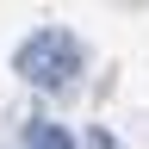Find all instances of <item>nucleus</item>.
I'll return each instance as SVG.
<instances>
[{
  "instance_id": "obj_3",
  "label": "nucleus",
  "mask_w": 149,
  "mask_h": 149,
  "mask_svg": "<svg viewBox=\"0 0 149 149\" xmlns=\"http://www.w3.org/2000/svg\"><path fill=\"white\" fill-rule=\"evenodd\" d=\"M87 149H124V143H118V137H112V130H106V124H93V130H87Z\"/></svg>"
},
{
  "instance_id": "obj_2",
  "label": "nucleus",
  "mask_w": 149,
  "mask_h": 149,
  "mask_svg": "<svg viewBox=\"0 0 149 149\" xmlns=\"http://www.w3.org/2000/svg\"><path fill=\"white\" fill-rule=\"evenodd\" d=\"M25 149H74V137L62 124H50V118H31L25 124Z\"/></svg>"
},
{
  "instance_id": "obj_1",
  "label": "nucleus",
  "mask_w": 149,
  "mask_h": 149,
  "mask_svg": "<svg viewBox=\"0 0 149 149\" xmlns=\"http://www.w3.org/2000/svg\"><path fill=\"white\" fill-rule=\"evenodd\" d=\"M87 62V50H81V37L62 31V25H44V31H31L25 44L13 50V68L25 74L31 87H44V93H62L74 74H81Z\"/></svg>"
}]
</instances>
